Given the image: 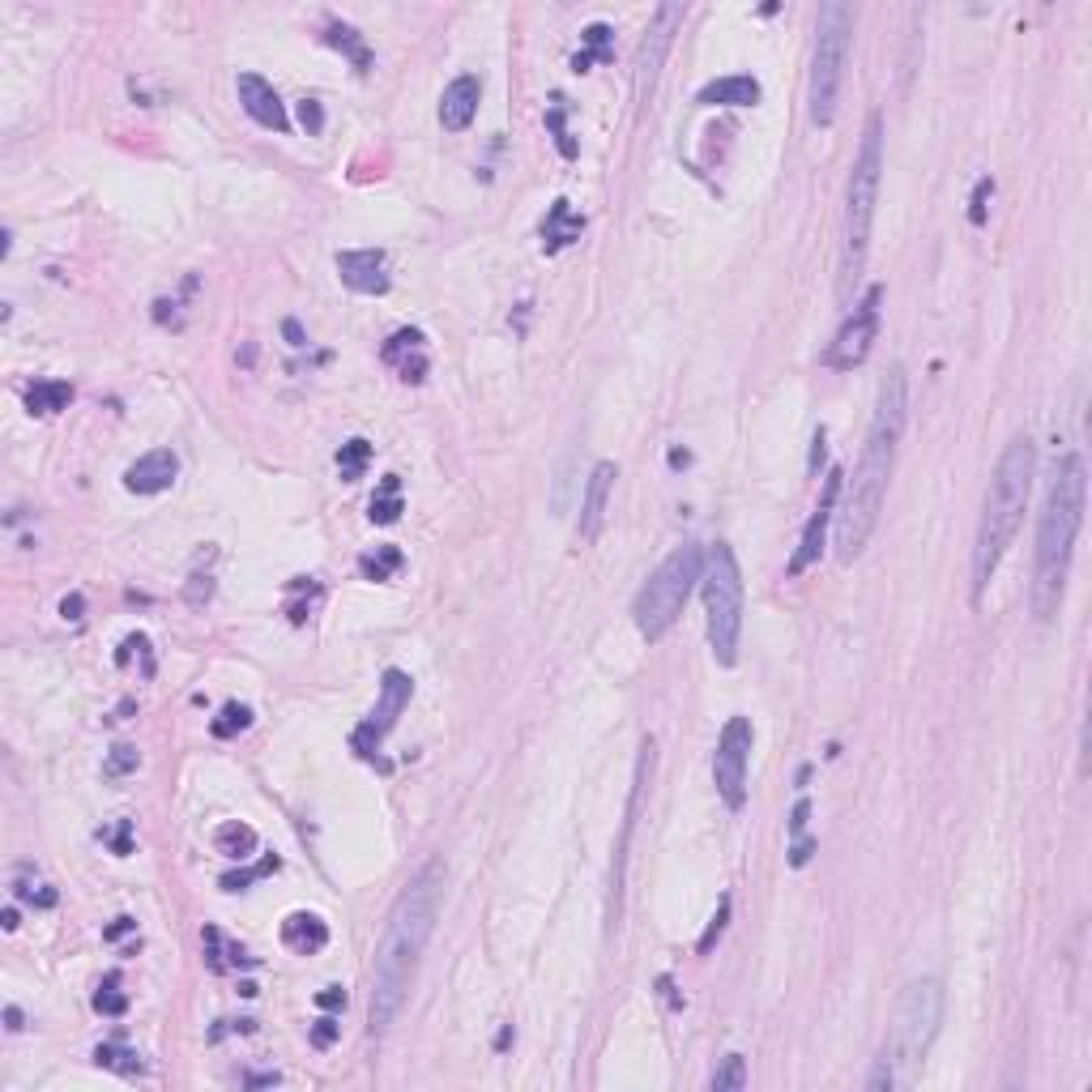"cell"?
<instances>
[{
	"mask_svg": "<svg viewBox=\"0 0 1092 1092\" xmlns=\"http://www.w3.org/2000/svg\"><path fill=\"white\" fill-rule=\"evenodd\" d=\"M440 892H444V866L427 862L410 883L401 887L398 905H393L389 922H384L376 965H371V1003H368V1024L371 1033H389V1024L401 1015L410 999L414 973L427 944H432L435 914H440Z\"/></svg>",
	"mask_w": 1092,
	"mask_h": 1092,
	"instance_id": "cell-1",
	"label": "cell"
},
{
	"mask_svg": "<svg viewBox=\"0 0 1092 1092\" xmlns=\"http://www.w3.org/2000/svg\"><path fill=\"white\" fill-rule=\"evenodd\" d=\"M905 419H909V380H905V368L896 363L880 384V405H875V419H871V432H866L858 469H853L850 491H845V508H841V521H837V560L841 563L858 560V555L866 551V542H871L875 526H880L887 487H892L896 453H901Z\"/></svg>",
	"mask_w": 1092,
	"mask_h": 1092,
	"instance_id": "cell-2",
	"label": "cell"
},
{
	"mask_svg": "<svg viewBox=\"0 0 1092 1092\" xmlns=\"http://www.w3.org/2000/svg\"><path fill=\"white\" fill-rule=\"evenodd\" d=\"M1084 457L1063 453L1050 469V487H1045L1042 521H1037V560H1033V615L1054 619L1067 594V576H1072V555L1076 538L1084 526Z\"/></svg>",
	"mask_w": 1092,
	"mask_h": 1092,
	"instance_id": "cell-3",
	"label": "cell"
},
{
	"mask_svg": "<svg viewBox=\"0 0 1092 1092\" xmlns=\"http://www.w3.org/2000/svg\"><path fill=\"white\" fill-rule=\"evenodd\" d=\"M1033 469H1037V444L1029 432L1012 435V444L999 453V466L990 474L986 504L978 521V542H973V594H986V585L999 572L1003 555L1020 533L1024 508L1033 496Z\"/></svg>",
	"mask_w": 1092,
	"mask_h": 1092,
	"instance_id": "cell-4",
	"label": "cell"
},
{
	"mask_svg": "<svg viewBox=\"0 0 1092 1092\" xmlns=\"http://www.w3.org/2000/svg\"><path fill=\"white\" fill-rule=\"evenodd\" d=\"M880 171H883V115L871 112L862 128V145L850 171V192H845V248H841V304H850L853 286L862 277L866 248H871V222L875 201H880Z\"/></svg>",
	"mask_w": 1092,
	"mask_h": 1092,
	"instance_id": "cell-5",
	"label": "cell"
},
{
	"mask_svg": "<svg viewBox=\"0 0 1092 1092\" xmlns=\"http://www.w3.org/2000/svg\"><path fill=\"white\" fill-rule=\"evenodd\" d=\"M939 1020H944V986L935 978H917L909 981L896 999V1015H892V1037H887L883 1054L896 1072V1084H914L917 1072H922L930 1042L939 1033Z\"/></svg>",
	"mask_w": 1092,
	"mask_h": 1092,
	"instance_id": "cell-6",
	"label": "cell"
},
{
	"mask_svg": "<svg viewBox=\"0 0 1092 1092\" xmlns=\"http://www.w3.org/2000/svg\"><path fill=\"white\" fill-rule=\"evenodd\" d=\"M700 572H704V551L695 542H688V546H679V551H670L666 560L658 563V572L640 585L636 602H631V619H636V631L649 640V645H658V640L679 624V615H683V606H688Z\"/></svg>",
	"mask_w": 1092,
	"mask_h": 1092,
	"instance_id": "cell-7",
	"label": "cell"
},
{
	"mask_svg": "<svg viewBox=\"0 0 1092 1092\" xmlns=\"http://www.w3.org/2000/svg\"><path fill=\"white\" fill-rule=\"evenodd\" d=\"M700 594H704V615H709V649L717 666H734L738 661V636H743V572L725 542L709 546L700 572Z\"/></svg>",
	"mask_w": 1092,
	"mask_h": 1092,
	"instance_id": "cell-8",
	"label": "cell"
},
{
	"mask_svg": "<svg viewBox=\"0 0 1092 1092\" xmlns=\"http://www.w3.org/2000/svg\"><path fill=\"white\" fill-rule=\"evenodd\" d=\"M853 39V9L841 0H828L816 14V51H811V124L828 128L837 120L845 60Z\"/></svg>",
	"mask_w": 1092,
	"mask_h": 1092,
	"instance_id": "cell-9",
	"label": "cell"
},
{
	"mask_svg": "<svg viewBox=\"0 0 1092 1092\" xmlns=\"http://www.w3.org/2000/svg\"><path fill=\"white\" fill-rule=\"evenodd\" d=\"M683 17H688V5H658V14H653L645 39H640V51H636V69H631V94H636V103L645 107L653 99V85H658L661 78V64H666L670 48H674V35H679Z\"/></svg>",
	"mask_w": 1092,
	"mask_h": 1092,
	"instance_id": "cell-10",
	"label": "cell"
},
{
	"mask_svg": "<svg viewBox=\"0 0 1092 1092\" xmlns=\"http://www.w3.org/2000/svg\"><path fill=\"white\" fill-rule=\"evenodd\" d=\"M747 759H752V722L747 717H730L722 738H717L713 755V781L717 794L730 811H743L747 802Z\"/></svg>",
	"mask_w": 1092,
	"mask_h": 1092,
	"instance_id": "cell-11",
	"label": "cell"
},
{
	"mask_svg": "<svg viewBox=\"0 0 1092 1092\" xmlns=\"http://www.w3.org/2000/svg\"><path fill=\"white\" fill-rule=\"evenodd\" d=\"M880 299H883V286H871L862 304H853V312L837 329V341L828 346V368L853 371L866 363V355L875 346V334H880Z\"/></svg>",
	"mask_w": 1092,
	"mask_h": 1092,
	"instance_id": "cell-12",
	"label": "cell"
},
{
	"mask_svg": "<svg viewBox=\"0 0 1092 1092\" xmlns=\"http://www.w3.org/2000/svg\"><path fill=\"white\" fill-rule=\"evenodd\" d=\"M410 695H414V679L405 670H384L380 674V695H376V709L368 713V722L359 725L355 730V738H350V743H355V752L359 755H376V747L384 743V734L393 730V725H398V717L410 709Z\"/></svg>",
	"mask_w": 1092,
	"mask_h": 1092,
	"instance_id": "cell-13",
	"label": "cell"
},
{
	"mask_svg": "<svg viewBox=\"0 0 1092 1092\" xmlns=\"http://www.w3.org/2000/svg\"><path fill=\"white\" fill-rule=\"evenodd\" d=\"M841 487H845V474H841V469H828V474H823L819 504H816V512H811L807 526H802L798 551H794V560H789V576H802L823 555V533H828V521H832V512H837Z\"/></svg>",
	"mask_w": 1092,
	"mask_h": 1092,
	"instance_id": "cell-14",
	"label": "cell"
},
{
	"mask_svg": "<svg viewBox=\"0 0 1092 1092\" xmlns=\"http://www.w3.org/2000/svg\"><path fill=\"white\" fill-rule=\"evenodd\" d=\"M653 777V738L640 743V764H636V789H631V802H627V823H624V841H619V862H615V875H610V930L619 926V896H624V862H627V841H631V828H636V816H640V802H645V786Z\"/></svg>",
	"mask_w": 1092,
	"mask_h": 1092,
	"instance_id": "cell-15",
	"label": "cell"
},
{
	"mask_svg": "<svg viewBox=\"0 0 1092 1092\" xmlns=\"http://www.w3.org/2000/svg\"><path fill=\"white\" fill-rule=\"evenodd\" d=\"M235 90H240L243 112H248L261 128H270V133H286V128H291V115H286L282 99H277V90L261 78V73H240V78H235Z\"/></svg>",
	"mask_w": 1092,
	"mask_h": 1092,
	"instance_id": "cell-16",
	"label": "cell"
},
{
	"mask_svg": "<svg viewBox=\"0 0 1092 1092\" xmlns=\"http://www.w3.org/2000/svg\"><path fill=\"white\" fill-rule=\"evenodd\" d=\"M610 491H615V462H597L589 483L581 491V526H576V542H594L602 533V521H606V504H610Z\"/></svg>",
	"mask_w": 1092,
	"mask_h": 1092,
	"instance_id": "cell-17",
	"label": "cell"
},
{
	"mask_svg": "<svg viewBox=\"0 0 1092 1092\" xmlns=\"http://www.w3.org/2000/svg\"><path fill=\"white\" fill-rule=\"evenodd\" d=\"M337 273H341V282L359 295H384L389 291V261H384L380 248L337 252Z\"/></svg>",
	"mask_w": 1092,
	"mask_h": 1092,
	"instance_id": "cell-18",
	"label": "cell"
},
{
	"mask_svg": "<svg viewBox=\"0 0 1092 1092\" xmlns=\"http://www.w3.org/2000/svg\"><path fill=\"white\" fill-rule=\"evenodd\" d=\"M176 474H179V457L171 453V448H149L145 457H137V462L124 469V487L133 491V496H163V491H171V483H176Z\"/></svg>",
	"mask_w": 1092,
	"mask_h": 1092,
	"instance_id": "cell-19",
	"label": "cell"
},
{
	"mask_svg": "<svg viewBox=\"0 0 1092 1092\" xmlns=\"http://www.w3.org/2000/svg\"><path fill=\"white\" fill-rule=\"evenodd\" d=\"M478 99H483V81H478L474 73L453 78L440 94V124L448 128V133H466L478 115Z\"/></svg>",
	"mask_w": 1092,
	"mask_h": 1092,
	"instance_id": "cell-20",
	"label": "cell"
},
{
	"mask_svg": "<svg viewBox=\"0 0 1092 1092\" xmlns=\"http://www.w3.org/2000/svg\"><path fill=\"white\" fill-rule=\"evenodd\" d=\"M384 363H393L405 384H419L427 376V355H423L419 329H398V334L384 341Z\"/></svg>",
	"mask_w": 1092,
	"mask_h": 1092,
	"instance_id": "cell-21",
	"label": "cell"
},
{
	"mask_svg": "<svg viewBox=\"0 0 1092 1092\" xmlns=\"http://www.w3.org/2000/svg\"><path fill=\"white\" fill-rule=\"evenodd\" d=\"M759 99H764V90H759V81L747 78V73L717 78V81H709L700 94H695V103H700V107H755Z\"/></svg>",
	"mask_w": 1092,
	"mask_h": 1092,
	"instance_id": "cell-22",
	"label": "cell"
},
{
	"mask_svg": "<svg viewBox=\"0 0 1092 1092\" xmlns=\"http://www.w3.org/2000/svg\"><path fill=\"white\" fill-rule=\"evenodd\" d=\"M581 231H585L581 213H572L567 201H555L551 213H546V222H542V248H546V256H555L560 248H567V243H576V240H581Z\"/></svg>",
	"mask_w": 1092,
	"mask_h": 1092,
	"instance_id": "cell-23",
	"label": "cell"
},
{
	"mask_svg": "<svg viewBox=\"0 0 1092 1092\" xmlns=\"http://www.w3.org/2000/svg\"><path fill=\"white\" fill-rule=\"evenodd\" d=\"M282 944L291 951H299V956H316V951L329 944V926L320 922L316 914H291L282 922Z\"/></svg>",
	"mask_w": 1092,
	"mask_h": 1092,
	"instance_id": "cell-24",
	"label": "cell"
},
{
	"mask_svg": "<svg viewBox=\"0 0 1092 1092\" xmlns=\"http://www.w3.org/2000/svg\"><path fill=\"white\" fill-rule=\"evenodd\" d=\"M325 43L334 51H341V56L355 64L359 73L371 69V51H368V43H363V35L355 26H346V21H329V26H325Z\"/></svg>",
	"mask_w": 1092,
	"mask_h": 1092,
	"instance_id": "cell-25",
	"label": "cell"
},
{
	"mask_svg": "<svg viewBox=\"0 0 1092 1092\" xmlns=\"http://www.w3.org/2000/svg\"><path fill=\"white\" fill-rule=\"evenodd\" d=\"M69 401H73L69 380H35L26 389V410L30 414H60V410H69Z\"/></svg>",
	"mask_w": 1092,
	"mask_h": 1092,
	"instance_id": "cell-26",
	"label": "cell"
},
{
	"mask_svg": "<svg viewBox=\"0 0 1092 1092\" xmlns=\"http://www.w3.org/2000/svg\"><path fill=\"white\" fill-rule=\"evenodd\" d=\"M213 845H218V853H227V858L243 862V858H252V853H256V832L248 828V823L231 819V823H222V828L213 832Z\"/></svg>",
	"mask_w": 1092,
	"mask_h": 1092,
	"instance_id": "cell-27",
	"label": "cell"
},
{
	"mask_svg": "<svg viewBox=\"0 0 1092 1092\" xmlns=\"http://www.w3.org/2000/svg\"><path fill=\"white\" fill-rule=\"evenodd\" d=\"M585 51H576L572 56V69L576 73H589V64H597V60H610V26L606 21H594V26H585Z\"/></svg>",
	"mask_w": 1092,
	"mask_h": 1092,
	"instance_id": "cell-28",
	"label": "cell"
},
{
	"mask_svg": "<svg viewBox=\"0 0 1092 1092\" xmlns=\"http://www.w3.org/2000/svg\"><path fill=\"white\" fill-rule=\"evenodd\" d=\"M368 517L376 521V526H393V521L401 517V483H398V474H389L380 483V491L371 496V512H368Z\"/></svg>",
	"mask_w": 1092,
	"mask_h": 1092,
	"instance_id": "cell-29",
	"label": "cell"
},
{
	"mask_svg": "<svg viewBox=\"0 0 1092 1092\" xmlns=\"http://www.w3.org/2000/svg\"><path fill=\"white\" fill-rule=\"evenodd\" d=\"M401 563H405V560H401L398 546H376V551L359 555V572L368 576V581H389V576L398 572Z\"/></svg>",
	"mask_w": 1092,
	"mask_h": 1092,
	"instance_id": "cell-30",
	"label": "cell"
},
{
	"mask_svg": "<svg viewBox=\"0 0 1092 1092\" xmlns=\"http://www.w3.org/2000/svg\"><path fill=\"white\" fill-rule=\"evenodd\" d=\"M709 1088H713V1092H738V1088H747V1058H743V1054H725L722 1067H717V1072L709 1076Z\"/></svg>",
	"mask_w": 1092,
	"mask_h": 1092,
	"instance_id": "cell-31",
	"label": "cell"
},
{
	"mask_svg": "<svg viewBox=\"0 0 1092 1092\" xmlns=\"http://www.w3.org/2000/svg\"><path fill=\"white\" fill-rule=\"evenodd\" d=\"M371 462V444L368 440H346L337 448V469L346 483H355V478H363V469H368Z\"/></svg>",
	"mask_w": 1092,
	"mask_h": 1092,
	"instance_id": "cell-32",
	"label": "cell"
},
{
	"mask_svg": "<svg viewBox=\"0 0 1092 1092\" xmlns=\"http://www.w3.org/2000/svg\"><path fill=\"white\" fill-rule=\"evenodd\" d=\"M94 1063H99V1067H112V1072H120V1076H137V1072H142L137 1054L124 1050V1045H115V1042H103L99 1050H94Z\"/></svg>",
	"mask_w": 1092,
	"mask_h": 1092,
	"instance_id": "cell-33",
	"label": "cell"
},
{
	"mask_svg": "<svg viewBox=\"0 0 1092 1092\" xmlns=\"http://www.w3.org/2000/svg\"><path fill=\"white\" fill-rule=\"evenodd\" d=\"M14 892H17V901H26L35 909H51V905H56V887H51V883H35V880H30V871H17Z\"/></svg>",
	"mask_w": 1092,
	"mask_h": 1092,
	"instance_id": "cell-34",
	"label": "cell"
},
{
	"mask_svg": "<svg viewBox=\"0 0 1092 1092\" xmlns=\"http://www.w3.org/2000/svg\"><path fill=\"white\" fill-rule=\"evenodd\" d=\"M563 120H567V107H563L560 94H555L551 107H546V128L555 133V145H560V154H563V158H576V142L567 137V124H563Z\"/></svg>",
	"mask_w": 1092,
	"mask_h": 1092,
	"instance_id": "cell-35",
	"label": "cell"
},
{
	"mask_svg": "<svg viewBox=\"0 0 1092 1092\" xmlns=\"http://www.w3.org/2000/svg\"><path fill=\"white\" fill-rule=\"evenodd\" d=\"M248 725H252V709H248V704H227L209 730H213V738H235L240 730H248Z\"/></svg>",
	"mask_w": 1092,
	"mask_h": 1092,
	"instance_id": "cell-36",
	"label": "cell"
},
{
	"mask_svg": "<svg viewBox=\"0 0 1092 1092\" xmlns=\"http://www.w3.org/2000/svg\"><path fill=\"white\" fill-rule=\"evenodd\" d=\"M137 764H142V752H137V747H128V743H115L112 752H107V764H103V777H128V773H137Z\"/></svg>",
	"mask_w": 1092,
	"mask_h": 1092,
	"instance_id": "cell-37",
	"label": "cell"
},
{
	"mask_svg": "<svg viewBox=\"0 0 1092 1092\" xmlns=\"http://www.w3.org/2000/svg\"><path fill=\"white\" fill-rule=\"evenodd\" d=\"M94 1008H99L103 1015H124L128 1012V999L120 994V978H107L99 994H94Z\"/></svg>",
	"mask_w": 1092,
	"mask_h": 1092,
	"instance_id": "cell-38",
	"label": "cell"
},
{
	"mask_svg": "<svg viewBox=\"0 0 1092 1092\" xmlns=\"http://www.w3.org/2000/svg\"><path fill=\"white\" fill-rule=\"evenodd\" d=\"M277 858H265L261 866H252V871H235V875H222V887H227V892H243V887H248L252 880H265V875H273L277 871Z\"/></svg>",
	"mask_w": 1092,
	"mask_h": 1092,
	"instance_id": "cell-39",
	"label": "cell"
},
{
	"mask_svg": "<svg viewBox=\"0 0 1092 1092\" xmlns=\"http://www.w3.org/2000/svg\"><path fill=\"white\" fill-rule=\"evenodd\" d=\"M990 197H994V179H990V176H981V179H978V188H973V201H969V222H973V227H986Z\"/></svg>",
	"mask_w": 1092,
	"mask_h": 1092,
	"instance_id": "cell-40",
	"label": "cell"
},
{
	"mask_svg": "<svg viewBox=\"0 0 1092 1092\" xmlns=\"http://www.w3.org/2000/svg\"><path fill=\"white\" fill-rule=\"evenodd\" d=\"M725 922H730V896H722V905H717L713 922H709V930H704V939H700V951H704V956H709V951H713V944H717V939H722Z\"/></svg>",
	"mask_w": 1092,
	"mask_h": 1092,
	"instance_id": "cell-41",
	"label": "cell"
},
{
	"mask_svg": "<svg viewBox=\"0 0 1092 1092\" xmlns=\"http://www.w3.org/2000/svg\"><path fill=\"white\" fill-rule=\"evenodd\" d=\"M299 124H304L307 137H316L320 128H325V107H320L316 99H304L299 103Z\"/></svg>",
	"mask_w": 1092,
	"mask_h": 1092,
	"instance_id": "cell-42",
	"label": "cell"
},
{
	"mask_svg": "<svg viewBox=\"0 0 1092 1092\" xmlns=\"http://www.w3.org/2000/svg\"><path fill=\"white\" fill-rule=\"evenodd\" d=\"M184 597H188V606H206L209 597H213V576L206 572H192V581H188V589H184Z\"/></svg>",
	"mask_w": 1092,
	"mask_h": 1092,
	"instance_id": "cell-43",
	"label": "cell"
},
{
	"mask_svg": "<svg viewBox=\"0 0 1092 1092\" xmlns=\"http://www.w3.org/2000/svg\"><path fill=\"white\" fill-rule=\"evenodd\" d=\"M337 1033H341V1024L334 1020V1015H320V1020L312 1024V1045L316 1050H329V1045L337 1042Z\"/></svg>",
	"mask_w": 1092,
	"mask_h": 1092,
	"instance_id": "cell-44",
	"label": "cell"
},
{
	"mask_svg": "<svg viewBox=\"0 0 1092 1092\" xmlns=\"http://www.w3.org/2000/svg\"><path fill=\"white\" fill-rule=\"evenodd\" d=\"M807 819H811V802L798 798L794 811H789V837H807Z\"/></svg>",
	"mask_w": 1092,
	"mask_h": 1092,
	"instance_id": "cell-45",
	"label": "cell"
},
{
	"mask_svg": "<svg viewBox=\"0 0 1092 1092\" xmlns=\"http://www.w3.org/2000/svg\"><path fill=\"white\" fill-rule=\"evenodd\" d=\"M816 850H819L816 837H794V845H789V866H807Z\"/></svg>",
	"mask_w": 1092,
	"mask_h": 1092,
	"instance_id": "cell-46",
	"label": "cell"
},
{
	"mask_svg": "<svg viewBox=\"0 0 1092 1092\" xmlns=\"http://www.w3.org/2000/svg\"><path fill=\"white\" fill-rule=\"evenodd\" d=\"M206 956H209V969L213 973H222L227 965H222V935L213 926H206Z\"/></svg>",
	"mask_w": 1092,
	"mask_h": 1092,
	"instance_id": "cell-47",
	"label": "cell"
},
{
	"mask_svg": "<svg viewBox=\"0 0 1092 1092\" xmlns=\"http://www.w3.org/2000/svg\"><path fill=\"white\" fill-rule=\"evenodd\" d=\"M316 1003H320L325 1012H341V1008H346V990H341V986H329V990L316 994Z\"/></svg>",
	"mask_w": 1092,
	"mask_h": 1092,
	"instance_id": "cell-48",
	"label": "cell"
},
{
	"mask_svg": "<svg viewBox=\"0 0 1092 1092\" xmlns=\"http://www.w3.org/2000/svg\"><path fill=\"white\" fill-rule=\"evenodd\" d=\"M128 930H137V922H133V917H115V922L103 930V939H107V944H120V939L128 935Z\"/></svg>",
	"mask_w": 1092,
	"mask_h": 1092,
	"instance_id": "cell-49",
	"label": "cell"
},
{
	"mask_svg": "<svg viewBox=\"0 0 1092 1092\" xmlns=\"http://www.w3.org/2000/svg\"><path fill=\"white\" fill-rule=\"evenodd\" d=\"M81 610H85V597H81V594H69V597L60 602V615H64V619H73V624L81 619Z\"/></svg>",
	"mask_w": 1092,
	"mask_h": 1092,
	"instance_id": "cell-50",
	"label": "cell"
},
{
	"mask_svg": "<svg viewBox=\"0 0 1092 1092\" xmlns=\"http://www.w3.org/2000/svg\"><path fill=\"white\" fill-rule=\"evenodd\" d=\"M128 828H133V823H120V828H115V837H112V850L115 853H133V837H128Z\"/></svg>",
	"mask_w": 1092,
	"mask_h": 1092,
	"instance_id": "cell-51",
	"label": "cell"
},
{
	"mask_svg": "<svg viewBox=\"0 0 1092 1092\" xmlns=\"http://www.w3.org/2000/svg\"><path fill=\"white\" fill-rule=\"evenodd\" d=\"M658 994L666 999V1008H670V1012H679V1008H683V999L674 994V981H670V978H658Z\"/></svg>",
	"mask_w": 1092,
	"mask_h": 1092,
	"instance_id": "cell-52",
	"label": "cell"
},
{
	"mask_svg": "<svg viewBox=\"0 0 1092 1092\" xmlns=\"http://www.w3.org/2000/svg\"><path fill=\"white\" fill-rule=\"evenodd\" d=\"M819 466H823V427L816 432V448H811V474H819Z\"/></svg>",
	"mask_w": 1092,
	"mask_h": 1092,
	"instance_id": "cell-53",
	"label": "cell"
},
{
	"mask_svg": "<svg viewBox=\"0 0 1092 1092\" xmlns=\"http://www.w3.org/2000/svg\"><path fill=\"white\" fill-rule=\"evenodd\" d=\"M286 337H291V346H307V337H304V329H299V320H286Z\"/></svg>",
	"mask_w": 1092,
	"mask_h": 1092,
	"instance_id": "cell-54",
	"label": "cell"
},
{
	"mask_svg": "<svg viewBox=\"0 0 1092 1092\" xmlns=\"http://www.w3.org/2000/svg\"><path fill=\"white\" fill-rule=\"evenodd\" d=\"M670 466H674V469H688V466H691V453H688V448H670Z\"/></svg>",
	"mask_w": 1092,
	"mask_h": 1092,
	"instance_id": "cell-55",
	"label": "cell"
},
{
	"mask_svg": "<svg viewBox=\"0 0 1092 1092\" xmlns=\"http://www.w3.org/2000/svg\"><path fill=\"white\" fill-rule=\"evenodd\" d=\"M5 1024H9V1033H17V1029H21V1012L14 1008V1003L5 1008Z\"/></svg>",
	"mask_w": 1092,
	"mask_h": 1092,
	"instance_id": "cell-56",
	"label": "cell"
},
{
	"mask_svg": "<svg viewBox=\"0 0 1092 1092\" xmlns=\"http://www.w3.org/2000/svg\"><path fill=\"white\" fill-rule=\"evenodd\" d=\"M265 1084H277V1072H270V1076H248V1088H265Z\"/></svg>",
	"mask_w": 1092,
	"mask_h": 1092,
	"instance_id": "cell-57",
	"label": "cell"
},
{
	"mask_svg": "<svg viewBox=\"0 0 1092 1092\" xmlns=\"http://www.w3.org/2000/svg\"><path fill=\"white\" fill-rule=\"evenodd\" d=\"M496 1045H499V1050H508V1045H512V1024H504V1029H499V1037H496Z\"/></svg>",
	"mask_w": 1092,
	"mask_h": 1092,
	"instance_id": "cell-58",
	"label": "cell"
},
{
	"mask_svg": "<svg viewBox=\"0 0 1092 1092\" xmlns=\"http://www.w3.org/2000/svg\"><path fill=\"white\" fill-rule=\"evenodd\" d=\"M5 930H17V909H5Z\"/></svg>",
	"mask_w": 1092,
	"mask_h": 1092,
	"instance_id": "cell-59",
	"label": "cell"
}]
</instances>
